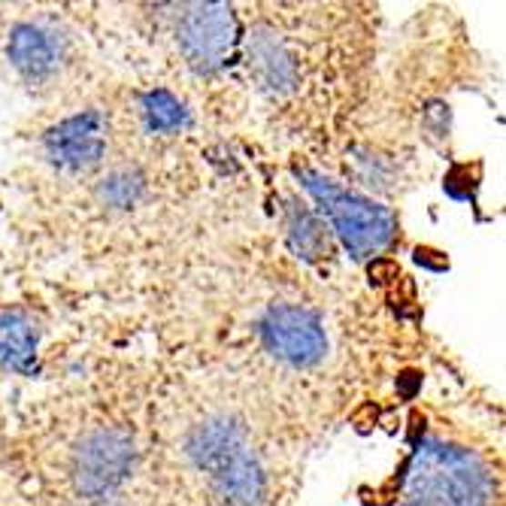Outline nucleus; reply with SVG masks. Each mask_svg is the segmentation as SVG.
Returning <instances> with one entry per match:
<instances>
[{"mask_svg":"<svg viewBox=\"0 0 506 506\" xmlns=\"http://www.w3.org/2000/svg\"><path fill=\"white\" fill-rule=\"evenodd\" d=\"M491 471L471 449L428 440L412 452L403 506H491Z\"/></svg>","mask_w":506,"mask_h":506,"instance_id":"obj_1","label":"nucleus"},{"mask_svg":"<svg viewBox=\"0 0 506 506\" xmlns=\"http://www.w3.org/2000/svg\"><path fill=\"white\" fill-rule=\"evenodd\" d=\"M294 173H298L300 186L316 197L321 213L330 218L334 231L339 234V240H343L355 261H364V258L382 252L394 240L398 222H394V213L389 207L352 195V191L339 188L334 179L321 177V173L309 167H294Z\"/></svg>","mask_w":506,"mask_h":506,"instance_id":"obj_2","label":"nucleus"},{"mask_svg":"<svg viewBox=\"0 0 506 506\" xmlns=\"http://www.w3.org/2000/svg\"><path fill=\"white\" fill-rule=\"evenodd\" d=\"M134 440L125 428H95L73 449L70 476L82 498H106L131 476Z\"/></svg>","mask_w":506,"mask_h":506,"instance_id":"obj_3","label":"nucleus"},{"mask_svg":"<svg viewBox=\"0 0 506 506\" xmlns=\"http://www.w3.org/2000/svg\"><path fill=\"white\" fill-rule=\"evenodd\" d=\"M177 40L197 73H216L237 49L240 22L228 4H188L179 15Z\"/></svg>","mask_w":506,"mask_h":506,"instance_id":"obj_4","label":"nucleus"},{"mask_svg":"<svg viewBox=\"0 0 506 506\" xmlns=\"http://www.w3.org/2000/svg\"><path fill=\"white\" fill-rule=\"evenodd\" d=\"M261 337L267 349L291 367H312L328 352V337L319 316L303 307H291V303L267 309Z\"/></svg>","mask_w":506,"mask_h":506,"instance_id":"obj_5","label":"nucleus"},{"mask_svg":"<svg viewBox=\"0 0 506 506\" xmlns=\"http://www.w3.org/2000/svg\"><path fill=\"white\" fill-rule=\"evenodd\" d=\"M104 116L97 109H86L79 116H70L58 122L55 127H49L43 137L46 155L55 167L61 170H91L97 167L100 158H104Z\"/></svg>","mask_w":506,"mask_h":506,"instance_id":"obj_6","label":"nucleus"},{"mask_svg":"<svg viewBox=\"0 0 506 506\" xmlns=\"http://www.w3.org/2000/svg\"><path fill=\"white\" fill-rule=\"evenodd\" d=\"M246 52H249V73L261 88L273 91V95H285L298 86V58L273 31H267V27L252 31L249 40H246Z\"/></svg>","mask_w":506,"mask_h":506,"instance_id":"obj_7","label":"nucleus"},{"mask_svg":"<svg viewBox=\"0 0 506 506\" xmlns=\"http://www.w3.org/2000/svg\"><path fill=\"white\" fill-rule=\"evenodd\" d=\"M213 489L225 506H261L264 501V471L252 449H240L234 458L213 473Z\"/></svg>","mask_w":506,"mask_h":506,"instance_id":"obj_8","label":"nucleus"},{"mask_svg":"<svg viewBox=\"0 0 506 506\" xmlns=\"http://www.w3.org/2000/svg\"><path fill=\"white\" fill-rule=\"evenodd\" d=\"M240 449H246V434L243 428L231 419H209L204 425L191 430L186 452L197 467L216 473L228 458H234Z\"/></svg>","mask_w":506,"mask_h":506,"instance_id":"obj_9","label":"nucleus"},{"mask_svg":"<svg viewBox=\"0 0 506 506\" xmlns=\"http://www.w3.org/2000/svg\"><path fill=\"white\" fill-rule=\"evenodd\" d=\"M6 55L22 76L43 79L58 67V40H55V34L43 31L36 25H18L9 34Z\"/></svg>","mask_w":506,"mask_h":506,"instance_id":"obj_10","label":"nucleus"},{"mask_svg":"<svg viewBox=\"0 0 506 506\" xmlns=\"http://www.w3.org/2000/svg\"><path fill=\"white\" fill-rule=\"evenodd\" d=\"M285 234H288L294 255L309 264L328 261L334 255V243H330L325 222L298 200H288V209H285Z\"/></svg>","mask_w":506,"mask_h":506,"instance_id":"obj_11","label":"nucleus"},{"mask_svg":"<svg viewBox=\"0 0 506 506\" xmlns=\"http://www.w3.org/2000/svg\"><path fill=\"white\" fill-rule=\"evenodd\" d=\"M0 364L22 376L40 373V361H36V328L25 312H4L0 316Z\"/></svg>","mask_w":506,"mask_h":506,"instance_id":"obj_12","label":"nucleus"},{"mask_svg":"<svg viewBox=\"0 0 506 506\" xmlns=\"http://www.w3.org/2000/svg\"><path fill=\"white\" fill-rule=\"evenodd\" d=\"M140 109H143L146 127L155 134H170V131H179L182 125H188V109L164 88L146 91L140 100Z\"/></svg>","mask_w":506,"mask_h":506,"instance_id":"obj_13","label":"nucleus"},{"mask_svg":"<svg viewBox=\"0 0 506 506\" xmlns=\"http://www.w3.org/2000/svg\"><path fill=\"white\" fill-rule=\"evenodd\" d=\"M146 191V179L137 170H116L109 173L100 186V197H104L106 207L113 209H131L137 200L143 197Z\"/></svg>","mask_w":506,"mask_h":506,"instance_id":"obj_14","label":"nucleus"},{"mask_svg":"<svg viewBox=\"0 0 506 506\" xmlns=\"http://www.w3.org/2000/svg\"><path fill=\"white\" fill-rule=\"evenodd\" d=\"M446 195L455 200H476V188H480V164H455L452 170L446 173L443 182Z\"/></svg>","mask_w":506,"mask_h":506,"instance_id":"obj_15","label":"nucleus"},{"mask_svg":"<svg viewBox=\"0 0 506 506\" xmlns=\"http://www.w3.org/2000/svg\"><path fill=\"white\" fill-rule=\"evenodd\" d=\"M367 276H370L373 285H394L400 282V264L394 258H373V264L367 267Z\"/></svg>","mask_w":506,"mask_h":506,"instance_id":"obj_16","label":"nucleus"},{"mask_svg":"<svg viewBox=\"0 0 506 506\" xmlns=\"http://www.w3.org/2000/svg\"><path fill=\"white\" fill-rule=\"evenodd\" d=\"M416 264L428 267V270H449V258L440 249H430V246H419L416 249Z\"/></svg>","mask_w":506,"mask_h":506,"instance_id":"obj_17","label":"nucleus"},{"mask_svg":"<svg viewBox=\"0 0 506 506\" xmlns=\"http://www.w3.org/2000/svg\"><path fill=\"white\" fill-rule=\"evenodd\" d=\"M421 389V373L419 370H403L398 376V394L400 398H416V391Z\"/></svg>","mask_w":506,"mask_h":506,"instance_id":"obj_18","label":"nucleus"}]
</instances>
